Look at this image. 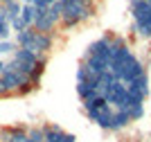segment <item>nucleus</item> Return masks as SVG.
<instances>
[{
	"label": "nucleus",
	"instance_id": "nucleus-1",
	"mask_svg": "<svg viewBox=\"0 0 151 142\" xmlns=\"http://www.w3.org/2000/svg\"><path fill=\"white\" fill-rule=\"evenodd\" d=\"M108 72L113 74L117 81H122V84H131L133 79H138V77L147 74V68H145V63H142V59H138V54L131 52L126 59L111 63Z\"/></svg>",
	"mask_w": 151,
	"mask_h": 142
},
{
	"label": "nucleus",
	"instance_id": "nucleus-2",
	"mask_svg": "<svg viewBox=\"0 0 151 142\" xmlns=\"http://www.w3.org/2000/svg\"><path fill=\"white\" fill-rule=\"evenodd\" d=\"M101 97L111 104L113 111H126L129 108V90H126V84H122L117 79L101 93Z\"/></svg>",
	"mask_w": 151,
	"mask_h": 142
},
{
	"label": "nucleus",
	"instance_id": "nucleus-3",
	"mask_svg": "<svg viewBox=\"0 0 151 142\" xmlns=\"http://www.w3.org/2000/svg\"><path fill=\"white\" fill-rule=\"evenodd\" d=\"M86 72H88L90 79H99L101 74H106L108 68H111V63L104 61V59H99V56H90V54H83V61L79 63Z\"/></svg>",
	"mask_w": 151,
	"mask_h": 142
},
{
	"label": "nucleus",
	"instance_id": "nucleus-4",
	"mask_svg": "<svg viewBox=\"0 0 151 142\" xmlns=\"http://www.w3.org/2000/svg\"><path fill=\"white\" fill-rule=\"evenodd\" d=\"M86 54L99 56V59H104V61L111 63V34H104V36L95 38L93 43L86 48Z\"/></svg>",
	"mask_w": 151,
	"mask_h": 142
},
{
	"label": "nucleus",
	"instance_id": "nucleus-5",
	"mask_svg": "<svg viewBox=\"0 0 151 142\" xmlns=\"http://www.w3.org/2000/svg\"><path fill=\"white\" fill-rule=\"evenodd\" d=\"M29 126L27 124H9L0 129V142H18V140H27Z\"/></svg>",
	"mask_w": 151,
	"mask_h": 142
},
{
	"label": "nucleus",
	"instance_id": "nucleus-6",
	"mask_svg": "<svg viewBox=\"0 0 151 142\" xmlns=\"http://www.w3.org/2000/svg\"><path fill=\"white\" fill-rule=\"evenodd\" d=\"M108 108H111V104H108L101 95H97V97L86 99V102H83V111H86V115H88L90 122H95V120L99 117L104 111H108Z\"/></svg>",
	"mask_w": 151,
	"mask_h": 142
},
{
	"label": "nucleus",
	"instance_id": "nucleus-7",
	"mask_svg": "<svg viewBox=\"0 0 151 142\" xmlns=\"http://www.w3.org/2000/svg\"><path fill=\"white\" fill-rule=\"evenodd\" d=\"M41 129L45 133V142H77V138L72 133H65L59 124H43Z\"/></svg>",
	"mask_w": 151,
	"mask_h": 142
},
{
	"label": "nucleus",
	"instance_id": "nucleus-8",
	"mask_svg": "<svg viewBox=\"0 0 151 142\" xmlns=\"http://www.w3.org/2000/svg\"><path fill=\"white\" fill-rule=\"evenodd\" d=\"M126 90H129V97H135L140 99V102H145L147 97H149V77L147 74H142V77H138V79H133L131 84H126Z\"/></svg>",
	"mask_w": 151,
	"mask_h": 142
},
{
	"label": "nucleus",
	"instance_id": "nucleus-9",
	"mask_svg": "<svg viewBox=\"0 0 151 142\" xmlns=\"http://www.w3.org/2000/svg\"><path fill=\"white\" fill-rule=\"evenodd\" d=\"M52 48H54V36L52 34H41V32H36V36L29 45V50L36 52L38 56H47L52 52Z\"/></svg>",
	"mask_w": 151,
	"mask_h": 142
},
{
	"label": "nucleus",
	"instance_id": "nucleus-10",
	"mask_svg": "<svg viewBox=\"0 0 151 142\" xmlns=\"http://www.w3.org/2000/svg\"><path fill=\"white\" fill-rule=\"evenodd\" d=\"M77 95L81 97V102L86 99H93L99 95L97 90V79H88V81H77Z\"/></svg>",
	"mask_w": 151,
	"mask_h": 142
},
{
	"label": "nucleus",
	"instance_id": "nucleus-11",
	"mask_svg": "<svg viewBox=\"0 0 151 142\" xmlns=\"http://www.w3.org/2000/svg\"><path fill=\"white\" fill-rule=\"evenodd\" d=\"M131 117L126 111H113V120H111V133H120V131L131 126Z\"/></svg>",
	"mask_w": 151,
	"mask_h": 142
},
{
	"label": "nucleus",
	"instance_id": "nucleus-12",
	"mask_svg": "<svg viewBox=\"0 0 151 142\" xmlns=\"http://www.w3.org/2000/svg\"><path fill=\"white\" fill-rule=\"evenodd\" d=\"M34 36H36V30H34V27H27V30H23V32L16 34V45H18V48H27V50H29Z\"/></svg>",
	"mask_w": 151,
	"mask_h": 142
},
{
	"label": "nucleus",
	"instance_id": "nucleus-13",
	"mask_svg": "<svg viewBox=\"0 0 151 142\" xmlns=\"http://www.w3.org/2000/svg\"><path fill=\"white\" fill-rule=\"evenodd\" d=\"M34 18H36V7L34 5H23V9H20V20L25 23V27H32V25H34Z\"/></svg>",
	"mask_w": 151,
	"mask_h": 142
},
{
	"label": "nucleus",
	"instance_id": "nucleus-14",
	"mask_svg": "<svg viewBox=\"0 0 151 142\" xmlns=\"http://www.w3.org/2000/svg\"><path fill=\"white\" fill-rule=\"evenodd\" d=\"M5 7V12H7V18H9V23L16 18H20V9H23V2H18V0H12V2H7Z\"/></svg>",
	"mask_w": 151,
	"mask_h": 142
},
{
	"label": "nucleus",
	"instance_id": "nucleus-15",
	"mask_svg": "<svg viewBox=\"0 0 151 142\" xmlns=\"http://www.w3.org/2000/svg\"><path fill=\"white\" fill-rule=\"evenodd\" d=\"M111 120H113V108L104 111V113L99 115V117L95 120V124H97L99 129H104V131H111Z\"/></svg>",
	"mask_w": 151,
	"mask_h": 142
},
{
	"label": "nucleus",
	"instance_id": "nucleus-16",
	"mask_svg": "<svg viewBox=\"0 0 151 142\" xmlns=\"http://www.w3.org/2000/svg\"><path fill=\"white\" fill-rule=\"evenodd\" d=\"M126 113H129L131 122H138V120H142V115H145V104H131Z\"/></svg>",
	"mask_w": 151,
	"mask_h": 142
},
{
	"label": "nucleus",
	"instance_id": "nucleus-17",
	"mask_svg": "<svg viewBox=\"0 0 151 142\" xmlns=\"http://www.w3.org/2000/svg\"><path fill=\"white\" fill-rule=\"evenodd\" d=\"M47 14H50V16H52V20H54V23L59 25V23H61V16H63V5L57 0L54 5H50V7H47Z\"/></svg>",
	"mask_w": 151,
	"mask_h": 142
},
{
	"label": "nucleus",
	"instance_id": "nucleus-18",
	"mask_svg": "<svg viewBox=\"0 0 151 142\" xmlns=\"http://www.w3.org/2000/svg\"><path fill=\"white\" fill-rule=\"evenodd\" d=\"M27 142H45V133H43V129H41V126H29Z\"/></svg>",
	"mask_w": 151,
	"mask_h": 142
},
{
	"label": "nucleus",
	"instance_id": "nucleus-19",
	"mask_svg": "<svg viewBox=\"0 0 151 142\" xmlns=\"http://www.w3.org/2000/svg\"><path fill=\"white\" fill-rule=\"evenodd\" d=\"M18 50V45H16V41H0V54H14Z\"/></svg>",
	"mask_w": 151,
	"mask_h": 142
},
{
	"label": "nucleus",
	"instance_id": "nucleus-20",
	"mask_svg": "<svg viewBox=\"0 0 151 142\" xmlns=\"http://www.w3.org/2000/svg\"><path fill=\"white\" fill-rule=\"evenodd\" d=\"M34 90H36V88L32 86V81H25V84H23V86H20L18 90H16V95H18V97H27V95H29V93H34Z\"/></svg>",
	"mask_w": 151,
	"mask_h": 142
},
{
	"label": "nucleus",
	"instance_id": "nucleus-21",
	"mask_svg": "<svg viewBox=\"0 0 151 142\" xmlns=\"http://www.w3.org/2000/svg\"><path fill=\"white\" fill-rule=\"evenodd\" d=\"M12 34V25L9 23H0V41H7Z\"/></svg>",
	"mask_w": 151,
	"mask_h": 142
},
{
	"label": "nucleus",
	"instance_id": "nucleus-22",
	"mask_svg": "<svg viewBox=\"0 0 151 142\" xmlns=\"http://www.w3.org/2000/svg\"><path fill=\"white\" fill-rule=\"evenodd\" d=\"M9 25H12V32H16V34H18V32H23V30H27V27H25V23H23V20H20V18L12 20V23H9Z\"/></svg>",
	"mask_w": 151,
	"mask_h": 142
},
{
	"label": "nucleus",
	"instance_id": "nucleus-23",
	"mask_svg": "<svg viewBox=\"0 0 151 142\" xmlns=\"http://www.w3.org/2000/svg\"><path fill=\"white\" fill-rule=\"evenodd\" d=\"M54 2H57V0H34V7H36V9H47V7L54 5Z\"/></svg>",
	"mask_w": 151,
	"mask_h": 142
},
{
	"label": "nucleus",
	"instance_id": "nucleus-24",
	"mask_svg": "<svg viewBox=\"0 0 151 142\" xmlns=\"http://www.w3.org/2000/svg\"><path fill=\"white\" fill-rule=\"evenodd\" d=\"M5 72V61H0V74Z\"/></svg>",
	"mask_w": 151,
	"mask_h": 142
},
{
	"label": "nucleus",
	"instance_id": "nucleus-25",
	"mask_svg": "<svg viewBox=\"0 0 151 142\" xmlns=\"http://www.w3.org/2000/svg\"><path fill=\"white\" fill-rule=\"evenodd\" d=\"M23 5H34V0H23Z\"/></svg>",
	"mask_w": 151,
	"mask_h": 142
},
{
	"label": "nucleus",
	"instance_id": "nucleus-26",
	"mask_svg": "<svg viewBox=\"0 0 151 142\" xmlns=\"http://www.w3.org/2000/svg\"><path fill=\"white\" fill-rule=\"evenodd\" d=\"M0 2H2V5H7V2H12V0H0Z\"/></svg>",
	"mask_w": 151,
	"mask_h": 142
},
{
	"label": "nucleus",
	"instance_id": "nucleus-27",
	"mask_svg": "<svg viewBox=\"0 0 151 142\" xmlns=\"http://www.w3.org/2000/svg\"><path fill=\"white\" fill-rule=\"evenodd\" d=\"M18 142H27V140H18Z\"/></svg>",
	"mask_w": 151,
	"mask_h": 142
},
{
	"label": "nucleus",
	"instance_id": "nucleus-28",
	"mask_svg": "<svg viewBox=\"0 0 151 142\" xmlns=\"http://www.w3.org/2000/svg\"><path fill=\"white\" fill-rule=\"evenodd\" d=\"M0 7H2V2H0Z\"/></svg>",
	"mask_w": 151,
	"mask_h": 142
}]
</instances>
